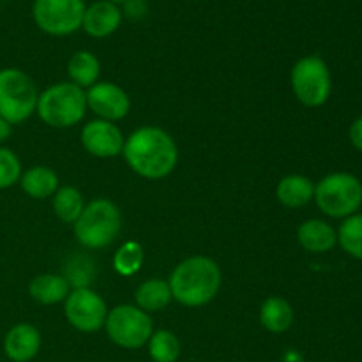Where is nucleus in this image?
<instances>
[{"mask_svg": "<svg viewBox=\"0 0 362 362\" xmlns=\"http://www.w3.org/2000/svg\"><path fill=\"white\" fill-rule=\"evenodd\" d=\"M85 7L83 0H34L32 18L42 32L62 37L81 28Z\"/></svg>", "mask_w": 362, "mask_h": 362, "instance_id": "9", "label": "nucleus"}, {"mask_svg": "<svg viewBox=\"0 0 362 362\" xmlns=\"http://www.w3.org/2000/svg\"><path fill=\"white\" fill-rule=\"evenodd\" d=\"M141 264H144V250L134 240L122 244L113 257V267L120 276L136 274L141 269Z\"/></svg>", "mask_w": 362, "mask_h": 362, "instance_id": "25", "label": "nucleus"}, {"mask_svg": "<svg viewBox=\"0 0 362 362\" xmlns=\"http://www.w3.org/2000/svg\"><path fill=\"white\" fill-rule=\"evenodd\" d=\"M290 81L296 98L308 108H318L331 98V69L318 55H308L297 60L290 74Z\"/></svg>", "mask_w": 362, "mask_h": 362, "instance_id": "7", "label": "nucleus"}, {"mask_svg": "<svg viewBox=\"0 0 362 362\" xmlns=\"http://www.w3.org/2000/svg\"><path fill=\"white\" fill-rule=\"evenodd\" d=\"M83 197H81L76 187L64 186L53 194V211L64 223H73L74 225L81 212H83Z\"/></svg>", "mask_w": 362, "mask_h": 362, "instance_id": "22", "label": "nucleus"}, {"mask_svg": "<svg viewBox=\"0 0 362 362\" xmlns=\"http://www.w3.org/2000/svg\"><path fill=\"white\" fill-rule=\"evenodd\" d=\"M297 239L300 246L310 253H327L338 243V233L327 221L310 219L299 226Z\"/></svg>", "mask_w": 362, "mask_h": 362, "instance_id": "15", "label": "nucleus"}, {"mask_svg": "<svg viewBox=\"0 0 362 362\" xmlns=\"http://www.w3.org/2000/svg\"><path fill=\"white\" fill-rule=\"evenodd\" d=\"M39 92L23 71L7 67L0 71V117L7 122L20 124L37 108Z\"/></svg>", "mask_w": 362, "mask_h": 362, "instance_id": "6", "label": "nucleus"}, {"mask_svg": "<svg viewBox=\"0 0 362 362\" xmlns=\"http://www.w3.org/2000/svg\"><path fill=\"white\" fill-rule=\"evenodd\" d=\"M122 226L119 207L106 198L85 205L83 212L74 223L76 240L87 250H101L117 239Z\"/></svg>", "mask_w": 362, "mask_h": 362, "instance_id": "3", "label": "nucleus"}, {"mask_svg": "<svg viewBox=\"0 0 362 362\" xmlns=\"http://www.w3.org/2000/svg\"><path fill=\"white\" fill-rule=\"evenodd\" d=\"M124 159L134 173L158 180L175 170L179 151L173 138L161 127L145 126L124 141Z\"/></svg>", "mask_w": 362, "mask_h": 362, "instance_id": "1", "label": "nucleus"}, {"mask_svg": "<svg viewBox=\"0 0 362 362\" xmlns=\"http://www.w3.org/2000/svg\"><path fill=\"white\" fill-rule=\"evenodd\" d=\"M148 356L154 362H177L180 357V341L172 331H156L148 339Z\"/></svg>", "mask_w": 362, "mask_h": 362, "instance_id": "24", "label": "nucleus"}, {"mask_svg": "<svg viewBox=\"0 0 362 362\" xmlns=\"http://www.w3.org/2000/svg\"><path fill=\"white\" fill-rule=\"evenodd\" d=\"M134 299L140 310L145 313H154V311H161L172 303V290H170L168 281L165 279H148V281L141 283L138 286Z\"/></svg>", "mask_w": 362, "mask_h": 362, "instance_id": "20", "label": "nucleus"}, {"mask_svg": "<svg viewBox=\"0 0 362 362\" xmlns=\"http://www.w3.org/2000/svg\"><path fill=\"white\" fill-rule=\"evenodd\" d=\"M87 106L101 117L103 120H115L124 119L129 113L131 101L129 95L126 94L124 88L119 85L110 83V81H103V83H95L88 88L87 94Z\"/></svg>", "mask_w": 362, "mask_h": 362, "instance_id": "11", "label": "nucleus"}, {"mask_svg": "<svg viewBox=\"0 0 362 362\" xmlns=\"http://www.w3.org/2000/svg\"><path fill=\"white\" fill-rule=\"evenodd\" d=\"M106 332L115 345L127 350H136L147 345L152 336V318L138 306L113 308L106 317Z\"/></svg>", "mask_w": 362, "mask_h": 362, "instance_id": "8", "label": "nucleus"}, {"mask_svg": "<svg viewBox=\"0 0 362 362\" xmlns=\"http://www.w3.org/2000/svg\"><path fill=\"white\" fill-rule=\"evenodd\" d=\"M168 285L177 303L187 308H200L218 296L221 271L211 258L191 257L173 269Z\"/></svg>", "mask_w": 362, "mask_h": 362, "instance_id": "2", "label": "nucleus"}, {"mask_svg": "<svg viewBox=\"0 0 362 362\" xmlns=\"http://www.w3.org/2000/svg\"><path fill=\"white\" fill-rule=\"evenodd\" d=\"M349 138H350V144L354 145V148L362 152V115L359 119H356L350 126L349 131Z\"/></svg>", "mask_w": 362, "mask_h": 362, "instance_id": "28", "label": "nucleus"}, {"mask_svg": "<svg viewBox=\"0 0 362 362\" xmlns=\"http://www.w3.org/2000/svg\"><path fill=\"white\" fill-rule=\"evenodd\" d=\"M41 350V332L30 324H18L4 338V352L13 362H30Z\"/></svg>", "mask_w": 362, "mask_h": 362, "instance_id": "14", "label": "nucleus"}, {"mask_svg": "<svg viewBox=\"0 0 362 362\" xmlns=\"http://www.w3.org/2000/svg\"><path fill=\"white\" fill-rule=\"evenodd\" d=\"M66 318L81 332H95L105 327L108 308L99 293L90 288H74L66 299Z\"/></svg>", "mask_w": 362, "mask_h": 362, "instance_id": "10", "label": "nucleus"}, {"mask_svg": "<svg viewBox=\"0 0 362 362\" xmlns=\"http://www.w3.org/2000/svg\"><path fill=\"white\" fill-rule=\"evenodd\" d=\"M11 133H13V126H11L6 119H2V117H0V144H2V141H6L7 138L11 136Z\"/></svg>", "mask_w": 362, "mask_h": 362, "instance_id": "29", "label": "nucleus"}, {"mask_svg": "<svg viewBox=\"0 0 362 362\" xmlns=\"http://www.w3.org/2000/svg\"><path fill=\"white\" fill-rule=\"evenodd\" d=\"M124 136L110 120H92L81 131V144L88 154L95 158H115L124 151Z\"/></svg>", "mask_w": 362, "mask_h": 362, "instance_id": "12", "label": "nucleus"}, {"mask_svg": "<svg viewBox=\"0 0 362 362\" xmlns=\"http://www.w3.org/2000/svg\"><path fill=\"white\" fill-rule=\"evenodd\" d=\"M338 244L352 258L362 260V214H352L343 219L338 228Z\"/></svg>", "mask_w": 362, "mask_h": 362, "instance_id": "23", "label": "nucleus"}, {"mask_svg": "<svg viewBox=\"0 0 362 362\" xmlns=\"http://www.w3.org/2000/svg\"><path fill=\"white\" fill-rule=\"evenodd\" d=\"M87 95L74 83H55L39 94L37 108L41 120L48 126L64 129L73 127L85 117Z\"/></svg>", "mask_w": 362, "mask_h": 362, "instance_id": "4", "label": "nucleus"}, {"mask_svg": "<svg viewBox=\"0 0 362 362\" xmlns=\"http://www.w3.org/2000/svg\"><path fill=\"white\" fill-rule=\"evenodd\" d=\"M21 189L35 200H45L59 189V177L48 166H34L27 170L20 179Z\"/></svg>", "mask_w": 362, "mask_h": 362, "instance_id": "18", "label": "nucleus"}, {"mask_svg": "<svg viewBox=\"0 0 362 362\" xmlns=\"http://www.w3.org/2000/svg\"><path fill=\"white\" fill-rule=\"evenodd\" d=\"M315 202L329 218H349L362 205V182L349 172L329 173L315 186Z\"/></svg>", "mask_w": 362, "mask_h": 362, "instance_id": "5", "label": "nucleus"}, {"mask_svg": "<svg viewBox=\"0 0 362 362\" xmlns=\"http://www.w3.org/2000/svg\"><path fill=\"white\" fill-rule=\"evenodd\" d=\"M99 73H101V64H99L98 57L85 49L74 53L67 62V74L73 83L80 88H90L92 85L98 83Z\"/></svg>", "mask_w": 362, "mask_h": 362, "instance_id": "21", "label": "nucleus"}, {"mask_svg": "<svg viewBox=\"0 0 362 362\" xmlns=\"http://www.w3.org/2000/svg\"><path fill=\"white\" fill-rule=\"evenodd\" d=\"M28 292H30L32 299L49 306V304L66 300L67 296L71 293V285L67 283V279L64 276L41 274L32 279L30 286H28Z\"/></svg>", "mask_w": 362, "mask_h": 362, "instance_id": "17", "label": "nucleus"}, {"mask_svg": "<svg viewBox=\"0 0 362 362\" xmlns=\"http://www.w3.org/2000/svg\"><path fill=\"white\" fill-rule=\"evenodd\" d=\"M21 179V165L18 156L6 147H0V189L14 186Z\"/></svg>", "mask_w": 362, "mask_h": 362, "instance_id": "26", "label": "nucleus"}, {"mask_svg": "<svg viewBox=\"0 0 362 362\" xmlns=\"http://www.w3.org/2000/svg\"><path fill=\"white\" fill-rule=\"evenodd\" d=\"M260 324L274 334L288 331L293 324V310L288 300L281 299V297H269L262 304Z\"/></svg>", "mask_w": 362, "mask_h": 362, "instance_id": "19", "label": "nucleus"}, {"mask_svg": "<svg viewBox=\"0 0 362 362\" xmlns=\"http://www.w3.org/2000/svg\"><path fill=\"white\" fill-rule=\"evenodd\" d=\"M122 9L117 4L108 2V0H95L90 6L85 7L81 27L90 37L105 39L117 32V28L122 23Z\"/></svg>", "mask_w": 362, "mask_h": 362, "instance_id": "13", "label": "nucleus"}, {"mask_svg": "<svg viewBox=\"0 0 362 362\" xmlns=\"http://www.w3.org/2000/svg\"><path fill=\"white\" fill-rule=\"evenodd\" d=\"M147 13V2L145 0H126L124 2L122 14L129 16L131 20H140Z\"/></svg>", "mask_w": 362, "mask_h": 362, "instance_id": "27", "label": "nucleus"}, {"mask_svg": "<svg viewBox=\"0 0 362 362\" xmlns=\"http://www.w3.org/2000/svg\"><path fill=\"white\" fill-rule=\"evenodd\" d=\"M276 197L288 209L304 207L315 198V184L304 175H286L279 180Z\"/></svg>", "mask_w": 362, "mask_h": 362, "instance_id": "16", "label": "nucleus"}, {"mask_svg": "<svg viewBox=\"0 0 362 362\" xmlns=\"http://www.w3.org/2000/svg\"><path fill=\"white\" fill-rule=\"evenodd\" d=\"M108 2H113V4H117V6H119V4H124L126 0H108Z\"/></svg>", "mask_w": 362, "mask_h": 362, "instance_id": "30", "label": "nucleus"}]
</instances>
